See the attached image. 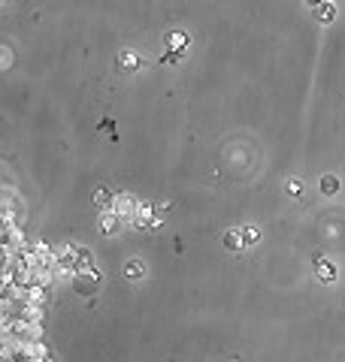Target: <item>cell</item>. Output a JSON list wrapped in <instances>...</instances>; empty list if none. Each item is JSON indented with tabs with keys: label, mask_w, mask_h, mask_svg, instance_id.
<instances>
[{
	"label": "cell",
	"mask_w": 345,
	"mask_h": 362,
	"mask_svg": "<svg viewBox=\"0 0 345 362\" xmlns=\"http://www.w3.org/2000/svg\"><path fill=\"white\" fill-rule=\"evenodd\" d=\"M312 3H318V0H312Z\"/></svg>",
	"instance_id": "8992f818"
},
{
	"label": "cell",
	"mask_w": 345,
	"mask_h": 362,
	"mask_svg": "<svg viewBox=\"0 0 345 362\" xmlns=\"http://www.w3.org/2000/svg\"><path fill=\"white\" fill-rule=\"evenodd\" d=\"M321 190H324V194H333V190H336V178H324V181H321Z\"/></svg>",
	"instance_id": "5b68a950"
},
{
	"label": "cell",
	"mask_w": 345,
	"mask_h": 362,
	"mask_svg": "<svg viewBox=\"0 0 345 362\" xmlns=\"http://www.w3.org/2000/svg\"><path fill=\"white\" fill-rule=\"evenodd\" d=\"M185 45H188V36H185V33H170V52L172 55H179Z\"/></svg>",
	"instance_id": "6da1fadb"
},
{
	"label": "cell",
	"mask_w": 345,
	"mask_h": 362,
	"mask_svg": "<svg viewBox=\"0 0 345 362\" xmlns=\"http://www.w3.org/2000/svg\"><path fill=\"white\" fill-rule=\"evenodd\" d=\"M121 66H124V69H131V66L137 69V66H139V58H137V55H121Z\"/></svg>",
	"instance_id": "7a4b0ae2"
},
{
	"label": "cell",
	"mask_w": 345,
	"mask_h": 362,
	"mask_svg": "<svg viewBox=\"0 0 345 362\" xmlns=\"http://www.w3.org/2000/svg\"><path fill=\"white\" fill-rule=\"evenodd\" d=\"M318 18L321 21H330L333 18V6H318Z\"/></svg>",
	"instance_id": "3957f363"
},
{
	"label": "cell",
	"mask_w": 345,
	"mask_h": 362,
	"mask_svg": "<svg viewBox=\"0 0 345 362\" xmlns=\"http://www.w3.org/2000/svg\"><path fill=\"white\" fill-rule=\"evenodd\" d=\"M318 269H321V281H333V266L318 263Z\"/></svg>",
	"instance_id": "277c9868"
}]
</instances>
